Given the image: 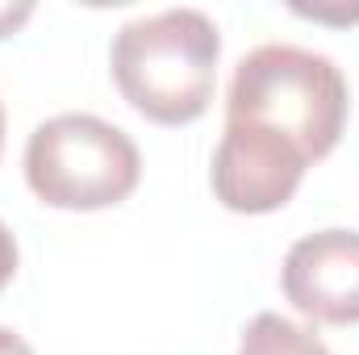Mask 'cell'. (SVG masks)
<instances>
[{
    "label": "cell",
    "instance_id": "1",
    "mask_svg": "<svg viewBox=\"0 0 359 355\" xmlns=\"http://www.w3.org/2000/svg\"><path fill=\"white\" fill-rule=\"evenodd\" d=\"M347 113L351 88L334 59L288 42H264L243 55L226 92V126L276 134L297 147L305 163H318L339 147Z\"/></svg>",
    "mask_w": 359,
    "mask_h": 355
},
{
    "label": "cell",
    "instance_id": "2",
    "mask_svg": "<svg viewBox=\"0 0 359 355\" xmlns=\"http://www.w3.org/2000/svg\"><path fill=\"white\" fill-rule=\"evenodd\" d=\"M217 59L222 34L201 8H163L126 21L109 55L121 96L155 126H188L209 109Z\"/></svg>",
    "mask_w": 359,
    "mask_h": 355
},
{
    "label": "cell",
    "instance_id": "3",
    "mask_svg": "<svg viewBox=\"0 0 359 355\" xmlns=\"http://www.w3.org/2000/svg\"><path fill=\"white\" fill-rule=\"evenodd\" d=\"M138 180L142 155L134 138L96 113H59L25 142V184L50 209H113L138 188Z\"/></svg>",
    "mask_w": 359,
    "mask_h": 355
},
{
    "label": "cell",
    "instance_id": "4",
    "mask_svg": "<svg viewBox=\"0 0 359 355\" xmlns=\"http://www.w3.org/2000/svg\"><path fill=\"white\" fill-rule=\"evenodd\" d=\"M305 168H309L305 155L284 138L251 126H226L213 151L209 180H213V196L230 213H276L301 188Z\"/></svg>",
    "mask_w": 359,
    "mask_h": 355
},
{
    "label": "cell",
    "instance_id": "5",
    "mask_svg": "<svg viewBox=\"0 0 359 355\" xmlns=\"http://www.w3.org/2000/svg\"><path fill=\"white\" fill-rule=\"evenodd\" d=\"M280 288L297 314L322 326L359 322V230H318L288 247Z\"/></svg>",
    "mask_w": 359,
    "mask_h": 355
},
{
    "label": "cell",
    "instance_id": "6",
    "mask_svg": "<svg viewBox=\"0 0 359 355\" xmlns=\"http://www.w3.org/2000/svg\"><path fill=\"white\" fill-rule=\"evenodd\" d=\"M238 355H334L313 330L280 318V314H255L243 326Z\"/></svg>",
    "mask_w": 359,
    "mask_h": 355
},
{
    "label": "cell",
    "instance_id": "7",
    "mask_svg": "<svg viewBox=\"0 0 359 355\" xmlns=\"http://www.w3.org/2000/svg\"><path fill=\"white\" fill-rule=\"evenodd\" d=\"M13 276H17V239H13V230L0 222V288H4Z\"/></svg>",
    "mask_w": 359,
    "mask_h": 355
},
{
    "label": "cell",
    "instance_id": "8",
    "mask_svg": "<svg viewBox=\"0 0 359 355\" xmlns=\"http://www.w3.org/2000/svg\"><path fill=\"white\" fill-rule=\"evenodd\" d=\"M29 17H34V4H29V0H21V4H0V38L17 34Z\"/></svg>",
    "mask_w": 359,
    "mask_h": 355
},
{
    "label": "cell",
    "instance_id": "9",
    "mask_svg": "<svg viewBox=\"0 0 359 355\" xmlns=\"http://www.w3.org/2000/svg\"><path fill=\"white\" fill-rule=\"evenodd\" d=\"M0 355H38L17 330H8V326H0Z\"/></svg>",
    "mask_w": 359,
    "mask_h": 355
},
{
    "label": "cell",
    "instance_id": "10",
    "mask_svg": "<svg viewBox=\"0 0 359 355\" xmlns=\"http://www.w3.org/2000/svg\"><path fill=\"white\" fill-rule=\"evenodd\" d=\"M301 17H313V21H359V8H347V13H339V8H297Z\"/></svg>",
    "mask_w": 359,
    "mask_h": 355
},
{
    "label": "cell",
    "instance_id": "11",
    "mask_svg": "<svg viewBox=\"0 0 359 355\" xmlns=\"http://www.w3.org/2000/svg\"><path fill=\"white\" fill-rule=\"evenodd\" d=\"M0 147H4V109H0Z\"/></svg>",
    "mask_w": 359,
    "mask_h": 355
}]
</instances>
